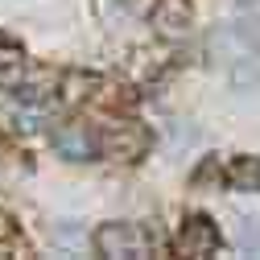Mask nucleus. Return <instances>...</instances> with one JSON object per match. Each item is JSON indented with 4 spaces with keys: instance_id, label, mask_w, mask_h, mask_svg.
<instances>
[{
    "instance_id": "nucleus-1",
    "label": "nucleus",
    "mask_w": 260,
    "mask_h": 260,
    "mask_svg": "<svg viewBox=\"0 0 260 260\" xmlns=\"http://www.w3.org/2000/svg\"><path fill=\"white\" fill-rule=\"evenodd\" d=\"M153 240L141 232L137 223H104L95 232V252L100 256H128V260H141L149 256Z\"/></svg>"
},
{
    "instance_id": "nucleus-2",
    "label": "nucleus",
    "mask_w": 260,
    "mask_h": 260,
    "mask_svg": "<svg viewBox=\"0 0 260 260\" xmlns=\"http://www.w3.org/2000/svg\"><path fill=\"white\" fill-rule=\"evenodd\" d=\"M100 149L112 161H141L145 149H149V133H145V124H137V120H116L104 133Z\"/></svg>"
},
{
    "instance_id": "nucleus-3",
    "label": "nucleus",
    "mask_w": 260,
    "mask_h": 260,
    "mask_svg": "<svg viewBox=\"0 0 260 260\" xmlns=\"http://www.w3.org/2000/svg\"><path fill=\"white\" fill-rule=\"evenodd\" d=\"M178 248H182V256H211V252L219 248V227H215L207 215H190V219L182 223Z\"/></svg>"
},
{
    "instance_id": "nucleus-4",
    "label": "nucleus",
    "mask_w": 260,
    "mask_h": 260,
    "mask_svg": "<svg viewBox=\"0 0 260 260\" xmlns=\"http://www.w3.org/2000/svg\"><path fill=\"white\" fill-rule=\"evenodd\" d=\"M54 149L67 157V161H87V157H95V149H100V141H95L91 133H87V124H62V128H54Z\"/></svg>"
},
{
    "instance_id": "nucleus-5",
    "label": "nucleus",
    "mask_w": 260,
    "mask_h": 260,
    "mask_svg": "<svg viewBox=\"0 0 260 260\" xmlns=\"http://www.w3.org/2000/svg\"><path fill=\"white\" fill-rule=\"evenodd\" d=\"M190 21V9H186V0H161L157 5V25H161V34L166 38H178L182 29Z\"/></svg>"
},
{
    "instance_id": "nucleus-6",
    "label": "nucleus",
    "mask_w": 260,
    "mask_h": 260,
    "mask_svg": "<svg viewBox=\"0 0 260 260\" xmlns=\"http://www.w3.org/2000/svg\"><path fill=\"white\" fill-rule=\"evenodd\" d=\"M227 182H232L236 190H260V161H252V157L232 161V170H227Z\"/></svg>"
},
{
    "instance_id": "nucleus-7",
    "label": "nucleus",
    "mask_w": 260,
    "mask_h": 260,
    "mask_svg": "<svg viewBox=\"0 0 260 260\" xmlns=\"http://www.w3.org/2000/svg\"><path fill=\"white\" fill-rule=\"evenodd\" d=\"M236 248L260 256V219H240V227H236Z\"/></svg>"
},
{
    "instance_id": "nucleus-8",
    "label": "nucleus",
    "mask_w": 260,
    "mask_h": 260,
    "mask_svg": "<svg viewBox=\"0 0 260 260\" xmlns=\"http://www.w3.org/2000/svg\"><path fill=\"white\" fill-rule=\"evenodd\" d=\"M9 240H13V219L0 211V244H9Z\"/></svg>"
}]
</instances>
